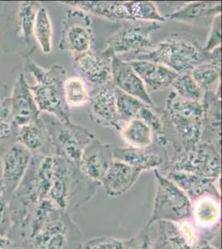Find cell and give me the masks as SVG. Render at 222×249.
<instances>
[{"label": "cell", "mask_w": 222, "mask_h": 249, "mask_svg": "<svg viewBox=\"0 0 222 249\" xmlns=\"http://www.w3.org/2000/svg\"><path fill=\"white\" fill-rule=\"evenodd\" d=\"M34 37L42 53H51L52 50V25L48 10L40 6L34 22Z\"/></svg>", "instance_id": "29"}, {"label": "cell", "mask_w": 222, "mask_h": 249, "mask_svg": "<svg viewBox=\"0 0 222 249\" xmlns=\"http://www.w3.org/2000/svg\"><path fill=\"white\" fill-rule=\"evenodd\" d=\"M33 155L20 144H14L1 157V177L3 191L9 198L23 180L31 163Z\"/></svg>", "instance_id": "14"}, {"label": "cell", "mask_w": 222, "mask_h": 249, "mask_svg": "<svg viewBox=\"0 0 222 249\" xmlns=\"http://www.w3.org/2000/svg\"><path fill=\"white\" fill-rule=\"evenodd\" d=\"M114 56L104 51H90L73 57V68L77 77L92 90L112 82V59Z\"/></svg>", "instance_id": "12"}, {"label": "cell", "mask_w": 222, "mask_h": 249, "mask_svg": "<svg viewBox=\"0 0 222 249\" xmlns=\"http://www.w3.org/2000/svg\"><path fill=\"white\" fill-rule=\"evenodd\" d=\"M112 82L116 88L124 93L138 98L146 105L154 107V103L140 77L134 71L129 62L117 57H114L112 59Z\"/></svg>", "instance_id": "19"}, {"label": "cell", "mask_w": 222, "mask_h": 249, "mask_svg": "<svg viewBox=\"0 0 222 249\" xmlns=\"http://www.w3.org/2000/svg\"><path fill=\"white\" fill-rule=\"evenodd\" d=\"M154 174L157 187L152 213L146 226L159 220L176 223L190 220L191 203L185 193L158 170H154Z\"/></svg>", "instance_id": "7"}, {"label": "cell", "mask_w": 222, "mask_h": 249, "mask_svg": "<svg viewBox=\"0 0 222 249\" xmlns=\"http://www.w3.org/2000/svg\"><path fill=\"white\" fill-rule=\"evenodd\" d=\"M12 230L9 198L4 193L0 195V236L8 237Z\"/></svg>", "instance_id": "35"}, {"label": "cell", "mask_w": 222, "mask_h": 249, "mask_svg": "<svg viewBox=\"0 0 222 249\" xmlns=\"http://www.w3.org/2000/svg\"><path fill=\"white\" fill-rule=\"evenodd\" d=\"M3 193H4V191H3V186H2V183H1V180H0V195H1V194H3Z\"/></svg>", "instance_id": "43"}, {"label": "cell", "mask_w": 222, "mask_h": 249, "mask_svg": "<svg viewBox=\"0 0 222 249\" xmlns=\"http://www.w3.org/2000/svg\"><path fill=\"white\" fill-rule=\"evenodd\" d=\"M221 65L222 63L205 62L191 70V77L204 92L221 89Z\"/></svg>", "instance_id": "28"}, {"label": "cell", "mask_w": 222, "mask_h": 249, "mask_svg": "<svg viewBox=\"0 0 222 249\" xmlns=\"http://www.w3.org/2000/svg\"><path fill=\"white\" fill-rule=\"evenodd\" d=\"M65 97L69 107H78L87 104L90 90L81 77H68L65 82Z\"/></svg>", "instance_id": "33"}, {"label": "cell", "mask_w": 222, "mask_h": 249, "mask_svg": "<svg viewBox=\"0 0 222 249\" xmlns=\"http://www.w3.org/2000/svg\"><path fill=\"white\" fill-rule=\"evenodd\" d=\"M113 161L110 144L95 138L85 148L80 160V170L86 178L100 186Z\"/></svg>", "instance_id": "17"}, {"label": "cell", "mask_w": 222, "mask_h": 249, "mask_svg": "<svg viewBox=\"0 0 222 249\" xmlns=\"http://www.w3.org/2000/svg\"><path fill=\"white\" fill-rule=\"evenodd\" d=\"M130 239L102 236L85 242L82 249H128Z\"/></svg>", "instance_id": "34"}, {"label": "cell", "mask_w": 222, "mask_h": 249, "mask_svg": "<svg viewBox=\"0 0 222 249\" xmlns=\"http://www.w3.org/2000/svg\"><path fill=\"white\" fill-rule=\"evenodd\" d=\"M121 136L128 146L143 148L154 142V132L149 125L138 118H134L120 125Z\"/></svg>", "instance_id": "27"}, {"label": "cell", "mask_w": 222, "mask_h": 249, "mask_svg": "<svg viewBox=\"0 0 222 249\" xmlns=\"http://www.w3.org/2000/svg\"><path fill=\"white\" fill-rule=\"evenodd\" d=\"M116 107H117L120 124L121 122L125 123L134 118L138 119L142 110L147 106L140 100L124 93L117 88L116 90Z\"/></svg>", "instance_id": "30"}, {"label": "cell", "mask_w": 222, "mask_h": 249, "mask_svg": "<svg viewBox=\"0 0 222 249\" xmlns=\"http://www.w3.org/2000/svg\"><path fill=\"white\" fill-rule=\"evenodd\" d=\"M220 15H222V2L196 1L185 3L164 17L188 25L210 29L214 18Z\"/></svg>", "instance_id": "18"}, {"label": "cell", "mask_w": 222, "mask_h": 249, "mask_svg": "<svg viewBox=\"0 0 222 249\" xmlns=\"http://www.w3.org/2000/svg\"><path fill=\"white\" fill-rule=\"evenodd\" d=\"M70 8H76L87 13L88 15H96L104 18L113 22L133 21L127 13L123 2L117 1H72L62 2Z\"/></svg>", "instance_id": "25"}, {"label": "cell", "mask_w": 222, "mask_h": 249, "mask_svg": "<svg viewBox=\"0 0 222 249\" xmlns=\"http://www.w3.org/2000/svg\"><path fill=\"white\" fill-rule=\"evenodd\" d=\"M127 13L135 20L152 21V23H163L167 21L164 15H161L155 3L151 1H130L123 2Z\"/></svg>", "instance_id": "31"}, {"label": "cell", "mask_w": 222, "mask_h": 249, "mask_svg": "<svg viewBox=\"0 0 222 249\" xmlns=\"http://www.w3.org/2000/svg\"><path fill=\"white\" fill-rule=\"evenodd\" d=\"M191 224L198 238V245L211 244L221 229V196H202L191 202Z\"/></svg>", "instance_id": "11"}, {"label": "cell", "mask_w": 222, "mask_h": 249, "mask_svg": "<svg viewBox=\"0 0 222 249\" xmlns=\"http://www.w3.org/2000/svg\"><path fill=\"white\" fill-rule=\"evenodd\" d=\"M152 249H194L198 238L191 221H156L145 227Z\"/></svg>", "instance_id": "10"}, {"label": "cell", "mask_w": 222, "mask_h": 249, "mask_svg": "<svg viewBox=\"0 0 222 249\" xmlns=\"http://www.w3.org/2000/svg\"><path fill=\"white\" fill-rule=\"evenodd\" d=\"M194 249H217L211 244H200L196 247Z\"/></svg>", "instance_id": "42"}, {"label": "cell", "mask_w": 222, "mask_h": 249, "mask_svg": "<svg viewBox=\"0 0 222 249\" xmlns=\"http://www.w3.org/2000/svg\"><path fill=\"white\" fill-rule=\"evenodd\" d=\"M0 249H32L28 239H17L0 236Z\"/></svg>", "instance_id": "38"}, {"label": "cell", "mask_w": 222, "mask_h": 249, "mask_svg": "<svg viewBox=\"0 0 222 249\" xmlns=\"http://www.w3.org/2000/svg\"><path fill=\"white\" fill-rule=\"evenodd\" d=\"M124 22V24L116 34L106 41V49L114 57L130 62L140 54L146 53L154 48L150 35L162 28L159 23H151L149 25Z\"/></svg>", "instance_id": "8"}, {"label": "cell", "mask_w": 222, "mask_h": 249, "mask_svg": "<svg viewBox=\"0 0 222 249\" xmlns=\"http://www.w3.org/2000/svg\"><path fill=\"white\" fill-rule=\"evenodd\" d=\"M26 70L37 82L30 87V90L40 112L49 113L60 122L70 121V107L65 97L68 78L65 68L55 64L45 69L33 60L27 59Z\"/></svg>", "instance_id": "3"}, {"label": "cell", "mask_w": 222, "mask_h": 249, "mask_svg": "<svg viewBox=\"0 0 222 249\" xmlns=\"http://www.w3.org/2000/svg\"><path fill=\"white\" fill-rule=\"evenodd\" d=\"M172 91L183 98L192 102H203L204 91L192 78L191 71L179 73L171 85Z\"/></svg>", "instance_id": "32"}, {"label": "cell", "mask_w": 222, "mask_h": 249, "mask_svg": "<svg viewBox=\"0 0 222 249\" xmlns=\"http://www.w3.org/2000/svg\"><path fill=\"white\" fill-rule=\"evenodd\" d=\"M128 249H152L146 228L140 230L135 237L131 238Z\"/></svg>", "instance_id": "37"}, {"label": "cell", "mask_w": 222, "mask_h": 249, "mask_svg": "<svg viewBox=\"0 0 222 249\" xmlns=\"http://www.w3.org/2000/svg\"><path fill=\"white\" fill-rule=\"evenodd\" d=\"M15 136L17 144L28 149L33 156H55L51 136L42 117L17 127Z\"/></svg>", "instance_id": "20"}, {"label": "cell", "mask_w": 222, "mask_h": 249, "mask_svg": "<svg viewBox=\"0 0 222 249\" xmlns=\"http://www.w3.org/2000/svg\"><path fill=\"white\" fill-rule=\"evenodd\" d=\"M144 82L148 91H157L171 87L178 73L157 62L133 60L128 62Z\"/></svg>", "instance_id": "23"}, {"label": "cell", "mask_w": 222, "mask_h": 249, "mask_svg": "<svg viewBox=\"0 0 222 249\" xmlns=\"http://www.w3.org/2000/svg\"><path fill=\"white\" fill-rule=\"evenodd\" d=\"M116 87L113 82L90 90L88 114L91 122L120 130L116 107Z\"/></svg>", "instance_id": "15"}, {"label": "cell", "mask_w": 222, "mask_h": 249, "mask_svg": "<svg viewBox=\"0 0 222 249\" xmlns=\"http://www.w3.org/2000/svg\"><path fill=\"white\" fill-rule=\"evenodd\" d=\"M32 249H82L83 234L70 217L60 210L28 238Z\"/></svg>", "instance_id": "4"}, {"label": "cell", "mask_w": 222, "mask_h": 249, "mask_svg": "<svg viewBox=\"0 0 222 249\" xmlns=\"http://www.w3.org/2000/svg\"><path fill=\"white\" fill-rule=\"evenodd\" d=\"M222 15H218L214 18L209 32L208 37L203 45V48L206 53H211L216 48L221 47L222 43Z\"/></svg>", "instance_id": "36"}, {"label": "cell", "mask_w": 222, "mask_h": 249, "mask_svg": "<svg viewBox=\"0 0 222 249\" xmlns=\"http://www.w3.org/2000/svg\"><path fill=\"white\" fill-rule=\"evenodd\" d=\"M0 122H12L11 107L9 97L0 105Z\"/></svg>", "instance_id": "40"}, {"label": "cell", "mask_w": 222, "mask_h": 249, "mask_svg": "<svg viewBox=\"0 0 222 249\" xmlns=\"http://www.w3.org/2000/svg\"><path fill=\"white\" fill-rule=\"evenodd\" d=\"M51 136L54 155L70 164L80 165L85 148L95 139V135L87 128L72 122H60L54 116L42 117Z\"/></svg>", "instance_id": "6"}, {"label": "cell", "mask_w": 222, "mask_h": 249, "mask_svg": "<svg viewBox=\"0 0 222 249\" xmlns=\"http://www.w3.org/2000/svg\"><path fill=\"white\" fill-rule=\"evenodd\" d=\"M184 172L204 178L219 179L222 171L221 150L212 144L199 142L175 151L166 167L159 172Z\"/></svg>", "instance_id": "5"}, {"label": "cell", "mask_w": 222, "mask_h": 249, "mask_svg": "<svg viewBox=\"0 0 222 249\" xmlns=\"http://www.w3.org/2000/svg\"><path fill=\"white\" fill-rule=\"evenodd\" d=\"M12 123L20 127L40 118V112L24 74H19L9 96Z\"/></svg>", "instance_id": "16"}, {"label": "cell", "mask_w": 222, "mask_h": 249, "mask_svg": "<svg viewBox=\"0 0 222 249\" xmlns=\"http://www.w3.org/2000/svg\"><path fill=\"white\" fill-rule=\"evenodd\" d=\"M41 4L37 2L19 3L15 17L16 35L27 45L34 43V28L37 9Z\"/></svg>", "instance_id": "26"}, {"label": "cell", "mask_w": 222, "mask_h": 249, "mask_svg": "<svg viewBox=\"0 0 222 249\" xmlns=\"http://www.w3.org/2000/svg\"><path fill=\"white\" fill-rule=\"evenodd\" d=\"M141 173L130 164L114 160L102 179V185L104 187L107 196L119 197L134 186Z\"/></svg>", "instance_id": "22"}, {"label": "cell", "mask_w": 222, "mask_h": 249, "mask_svg": "<svg viewBox=\"0 0 222 249\" xmlns=\"http://www.w3.org/2000/svg\"><path fill=\"white\" fill-rule=\"evenodd\" d=\"M17 127L12 122H0V142L9 139L10 136L15 135Z\"/></svg>", "instance_id": "39"}, {"label": "cell", "mask_w": 222, "mask_h": 249, "mask_svg": "<svg viewBox=\"0 0 222 249\" xmlns=\"http://www.w3.org/2000/svg\"><path fill=\"white\" fill-rule=\"evenodd\" d=\"M94 42L91 16L81 9L70 8L62 21L60 49L69 52L75 57L91 50Z\"/></svg>", "instance_id": "9"}, {"label": "cell", "mask_w": 222, "mask_h": 249, "mask_svg": "<svg viewBox=\"0 0 222 249\" xmlns=\"http://www.w3.org/2000/svg\"><path fill=\"white\" fill-rule=\"evenodd\" d=\"M114 160L124 162L141 172L146 170L161 171L169 162V154L165 146L157 141L149 146L143 148L110 144Z\"/></svg>", "instance_id": "13"}, {"label": "cell", "mask_w": 222, "mask_h": 249, "mask_svg": "<svg viewBox=\"0 0 222 249\" xmlns=\"http://www.w3.org/2000/svg\"><path fill=\"white\" fill-rule=\"evenodd\" d=\"M222 47L206 53L203 44L191 35L171 34L166 39L154 46L148 53L140 54L133 60H144L166 66L177 73L191 71L205 62L222 63Z\"/></svg>", "instance_id": "2"}, {"label": "cell", "mask_w": 222, "mask_h": 249, "mask_svg": "<svg viewBox=\"0 0 222 249\" xmlns=\"http://www.w3.org/2000/svg\"><path fill=\"white\" fill-rule=\"evenodd\" d=\"M162 136L157 142L171 144L175 151L189 147L201 141L203 124L202 102L183 99L171 91L165 107L161 108Z\"/></svg>", "instance_id": "1"}, {"label": "cell", "mask_w": 222, "mask_h": 249, "mask_svg": "<svg viewBox=\"0 0 222 249\" xmlns=\"http://www.w3.org/2000/svg\"><path fill=\"white\" fill-rule=\"evenodd\" d=\"M8 87L5 83L0 82V105H2L6 100L9 98L8 96Z\"/></svg>", "instance_id": "41"}, {"label": "cell", "mask_w": 222, "mask_h": 249, "mask_svg": "<svg viewBox=\"0 0 222 249\" xmlns=\"http://www.w3.org/2000/svg\"><path fill=\"white\" fill-rule=\"evenodd\" d=\"M179 187L188 197L190 201H194L202 196L212 195L221 196L218 188L216 186L217 179L204 178L188 173L169 171L162 174Z\"/></svg>", "instance_id": "24"}, {"label": "cell", "mask_w": 222, "mask_h": 249, "mask_svg": "<svg viewBox=\"0 0 222 249\" xmlns=\"http://www.w3.org/2000/svg\"><path fill=\"white\" fill-rule=\"evenodd\" d=\"M202 103L203 124L200 142L212 144L221 150V89L204 92Z\"/></svg>", "instance_id": "21"}]
</instances>
